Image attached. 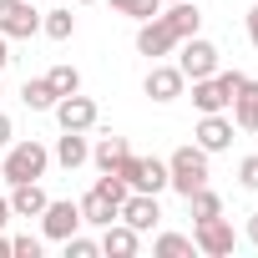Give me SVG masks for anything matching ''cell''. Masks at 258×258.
Listing matches in <instances>:
<instances>
[{
	"instance_id": "obj_18",
	"label": "cell",
	"mask_w": 258,
	"mask_h": 258,
	"mask_svg": "<svg viewBox=\"0 0 258 258\" xmlns=\"http://www.w3.org/2000/svg\"><path fill=\"white\" fill-rule=\"evenodd\" d=\"M76 208H81V223H91V228H106V223H116V203H111L106 192H96V187H91V192H86Z\"/></svg>"
},
{
	"instance_id": "obj_1",
	"label": "cell",
	"mask_w": 258,
	"mask_h": 258,
	"mask_svg": "<svg viewBox=\"0 0 258 258\" xmlns=\"http://www.w3.org/2000/svg\"><path fill=\"white\" fill-rule=\"evenodd\" d=\"M46 167H51V147H41L36 137H26V142H11V147H6L0 177H6L11 187H16V182H41Z\"/></svg>"
},
{
	"instance_id": "obj_36",
	"label": "cell",
	"mask_w": 258,
	"mask_h": 258,
	"mask_svg": "<svg viewBox=\"0 0 258 258\" xmlns=\"http://www.w3.org/2000/svg\"><path fill=\"white\" fill-rule=\"evenodd\" d=\"M253 132H258V111H253Z\"/></svg>"
},
{
	"instance_id": "obj_8",
	"label": "cell",
	"mask_w": 258,
	"mask_h": 258,
	"mask_svg": "<svg viewBox=\"0 0 258 258\" xmlns=\"http://www.w3.org/2000/svg\"><path fill=\"white\" fill-rule=\"evenodd\" d=\"M157 106H167V101H177L182 91H187V76L177 71V61H152V71H147V86H142Z\"/></svg>"
},
{
	"instance_id": "obj_26",
	"label": "cell",
	"mask_w": 258,
	"mask_h": 258,
	"mask_svg": "<svg viewBox=\"0 0 258 258\" xmlns=\"http://www.w3.org/2000/svg\"><path fill=\"white\" fill-rule=\"evenodd\" d=\"M41 248H46V238H36V233H16L11 238V258H41Z\"/></svg>"
},
{
	"instance_id": "obj_12",
	"label": "cell",
	"mask_w": 258,
	"mask_h": 258,
	"mask_svg": "<svg viewBox=\"0 0 258 258\" xmlns=\"http://www.w3.org/2000/svg\"><path fill=\"white\" fill-rule=\"evenodd\" d=\"M192 142L213 157V152H228L233 147V116H223V111H203V121L192 126Z\"/></svg>"
},
{
	"instance_id": "obj_25",
	"label": "cell",
	"mask_w": 258,
	"mask_h": 258,
	"mask_svg": "<svg viewBox=\"0 0 258 258\" xmlns=\"http://www.w3.org/2000/svg\"><path fill=\"white\" fill-rule=\"evenodd\" d=\"M187 213H192V218H218V213H223V198H218L213 187H198V192L187 198Z\"/></svg>"
},
{
	"instance_id": "obj_7",
	"label": "cell",
	"mask_w": 258,
	"mask_h": 258,
	"mask_svg": "<svg viewBox=\"0 0 258 258\" xmlns=\"http://www.w3.org/2000/svg\"><path fill=\"white\" fill-rule=\"evenodd\" d=\"M177 71H182L187 81H203V76H213V71H218V46H213V41H203V36H187V41H177Z\"/></svg>"
},
{
	"instance_id": "obj_37",
	"label": "cell",
	"mask_w": 258,
	"mask_h": 258,
	"mask_svg": "<svg viewBox=\"0 0 258 258\" xmlns=\"http://www.w3.org/2000/svg\"><path fill=\"white\" fill-rule=\"evenodd\" d=\"M162 6H167V0H162Z\"/></svg>"
},
{
	"instance_id": "obj_31",
	"label": "cell",
	"mask_w": 258,
	"mask_h": 258,
	"mask_svg": "<svg viewBox=\"0 0 258 258\" xmlns=\"http://www.w3.org/2000/svg\"><path fill=\"white\" fill-rule=\"evenodd\" d=\"M243 21H248V41H253V46H258V6H253V11H248V16H243Z\"/></svg>"
},
{
	"instance_id": "obj_4",
	"label": "cell",
	"mask_w": 258,
	"mask_h": 258,
	"mask_svg": "<svg viewBox=\"0 0 258 258\" xmlns=\"http://www.w3.org/2000/svg\"><path fill=\"white\" fill-rule=\"evenodd\" d=\"M132 192H162L167 187V162H157V157H137V152H126L116 167H111Z\"/></svg>"
},
{
	"instance_id": "obj_3",
	"label": "cell",
	"mask_w": 258,
	"mask_h": 258,
	"mask_svg": "<svg viewBox=\"0 0 258 258\" xmlns=\"http://www.w3.org/2000/svg\"><path fill=\"white\" fill-rule=\"evenodd\" d=\"M243 81H248L243 71H223V66H218L213 76H203V81H192V106H198V111H228Z\"/></svg>"
},
{
	"instance_id": "obj_15",
	"label": "cell",
	"mask_w": 258,
	"mask_h": 258,
	"mask_svg": "<svg viewBox=\"0 0 258 258\" xmlns=\"http://www.w3.org/2000/svg\"><path fill=\"white\" fill-rule=\"evenodd\" d=\"M162 21H167V31H172L177 41H187V36L203 31V11H198V0H167Z\"/></svg>"
},
{
	"instance_id": "obj_21",
	"label": "cell",
	"mask_w": 258,
	"mask_h": 258,
	"mask_svg": "<svg viewBox=\"0 0 258 258\" xmlns=\"http://www.w3.org/2000/svg\"><path fill=\"white\" fill-rule=\"evenodd\" d=\"M21 101H26L31 111H51L61 96L51 91V81H46V76H36V81H26V86H21Z\"/></svg>"
},
{
	"instance_id": "obj_34",
	"label": "cell",
	"mask_w": 258,
	"mask_h": 258,
	"mask_svg": "<svg viewBox=\"0 0 258 258\" xmlns=\"http://www.w3.org/2000/svg\"><path fill=\"white\" fill-rule=\"evenodd\" d=\"M0 258H11V238L6 233H0Z\"/></svg>"
},
{
	"instance_id": "obj_30",
	"label": "cell",
	"mask_w": 258,
	"mask_h": 258,
	"mask_svg": "<svg viewBox=\"0 0 258 258\" xmlns=\"http://www.w3.org/2000/svg\"><path fill=\"white\" fill-rule=\"evenodd\" d=\"M243 238H248V243L258 248V213H248V228H243Z\"/></svg>"
},
{
	"instance_id": "obj_20",
	"label": "cell",
	"mask_w": 258,
	"mask_h": 258,
	"mask_svg": "<svg viewBox=\"0 0 258 258\" xmlns=\"http://www.w3.org/2000/svg\"><path fill=\"white\" fill-rule=\"evenodd\" d=\"M41 36H51V41H71V36H76V16H71V6H61V11H41Z\"/></svg>"
},
{
	"instance_id": "obj_23",
	"label": "cell",
	"mask_w": 258,
	"mask_h": 258,
	"mask_svg": "<svg viewBox=\"0 0 258 258\" xmlns=\"http://www.w3.org/2000/svg\"><path fill=\"white\" fill-rule=\"evenodd\" d=\"M111 11L126 21H152V16H162V0H111Z\"/></svg>"
},
{
	"instance_id": "obj_9",
	"label": "cell",
	"mask_w": 258,
	"mask_h": 258,
	"mask_svg": "<svg viewBox=\"0 0 258 258\" xmlns=\"http://www.w3.org/2000/svg\"><path fill=\"white\" fill-rule=\"evenodd\" d=\"M116 218L126 228H137V233H152L162 223V203H157V192H126V203L116 208Z\"/></svg>"
},
{
	"instance_id": "obj_38",
	"label": "cell",
	"mask_w": 258,
	"mask_h": 258,
	"mask_svg": "<svg viewBox=\"0 0 258 258\" xmlns=\"http://www.w3.org/2000/svg\"><path fill=\"white\" fill-rule=\"evenodd\" d=\"M0 96H6V91H0Z\"/></svg>"
},
{
	"instance_id": "obj_10",
	"label": "cell",
	"mask_w": 258,
	"mask_h": 258,
	"mask_svg": "<svg viewBox=\"0 0 258 258\" xmlns=\"http://www.w3.org/2000/svg\"><path fill=\"white\" fill-rule=\"evenodd\" d=\"M51 116L61 121V132H91V126H96V101L81 96V91H71V96H61L51 106Z\"/></svg>"
},
{
	"instance_id": "obj_2",
	"label": "cell",
	"mask_w": 258,
	"mask_h": 258,
	"mask_svg": "<svg viewBox=\"0 0 258 258\" xmlns=\"http://www.w3.org/2000/svg\"><path fill=\"white\" fill-rule=\"evenodd\" d=\"M167 187L177 198H192L198 187H208V152L198 142H187V147H177L167 157Z\"/></svg>"
},
{
	"instance_id": "obj_19",
	"label": "cell",
	"mask_w": 258,
	"mask_h": 258,
	"mask_svg": "<svg viewBox=\"0 0 258 258\" xmlns=\"http://www.w3.org/2000/svg\"><path fill=\"white\" fill-rule=\"evenodd\" d=\"M126 152H132V147H126V137H116V132H106V137H96V147H91V162L101 167V172H111Z\"/></svg>"
},
{
	"instance_id": "obj_13",
	"label": "cell",
	"mask_w": 258,
	"mask_h": 258,
	"mask_svg": "<svg viewBox=\"0 0 258 258\" xmlns=\"http://www.w3.org/2000/svg\"><path fill=\"white\" fill-rule=\"evenodd\" d=\"M41 233L51 238V243H66L71 233H81V208L76 203H46V213H41Z\"/></svg>"
},
{
	"instance_id": "obj_32",
	"label": "cell",
	"mask_w": 258,
	"mask_h": 258,
	"mask_svg": "<svg viewBox=\"0 0 258 258\" xmlns=\"http://www.w3.org/2000/svg\"><path fill=\"white\" fill-rule=\"evenodd\" d=\"M11 218H16V213H11V198L0 192V233H6V223H11Z\"/></svg>"
},
{
	"instance_id": "obj_17",
	"label": "cell",
	"mask_w": 258,
	"mask_h": 258,
	"mask_svg": "<svg viewBox=\"0 0 258 258\" xmlns=\"http://www.w3.org/2000/svg\"><path fill=\"white\" fill-rule=\"evenodd\" d=\"M46 203H51V198H46L41 182H16V187H11V213H16V218H41Z\"/></svg>"
},
{
	"instance_id": "obj_5",
	"label": "cell",
	"mask_w": 258,
	"mask_h": 258,
	"mask_svg": "<svg viewBox=\"0 0 258 258\" xmlns=\"http://www.w3.org/2000/svg\"><path fill=\"white\" fill-rule=\"evenodd\" d=\"M192 248L198 253H208V258H228L233 248H238V233H233V223L218 213V218H198L192 223Z\"/></svg>"
},
{
	"instance_id": "obj_16",
	"label": "cell",
	"mask_w": 258,
	"mask_h": 258,
	"mask_svg": "<svg viewBox=\"0 0 258 258\" xmlns=\"http://www.w3.org/2000/svg\"><path fill=\"white\" fill-rule=\"evenodd\" d=\"M51 162H61L66 172L86 167V162H91V142H86V132H61V137H56V152H51Z\"/></svg>"
},
{
	"instance_id": "obj_35",
	"label": "cell",
	"mask_w": 258,
	"mask_h": 258,
	"mask_svg": "<svg viewBox=\"0 0 258 258\" xmlns=\"http://www.w3.org/2000/svg\"><path fill=\"white\" fill-rule=\"evenodd\" d=\"M76 6H96V0H76Z\"/></svg>"
},
{
	"instance_id": "obj_22",
	"label": "cell",
	"mask_w": 258,
	"mask_h": 258,
	"mask_svg": "<svg viewBox=\"0 0 258 258\" xmlns=\"http://www.w3.org/2000/svg\"><path fill=\"white\" fill-rule=\"evenodd\" d=\"M152 253H157V258H192L198 248H192L187 233H157V238H152Z\"/></svg>"
},
{
	"instance_id": "obj_24",
	"label": "cell",
	"mask_w": 258,
	"mask_h": 258,
	"mask_svg": "<svg viewBox=\"0 0 258 258\" xmlns=\"http://www.w3.org/2000/svg\"><path fill=\"white\" fill-rule=\"evenodd\" d=\"M46 81H51V91H56V96L81 91V71H76V66H66V61H61V66H51V71H46Z\"/></svg>"
},
{
	"instance_id": "obj_28",
	"label": "cell",
	"mask_w": 258,
	"mask_h": 258,
	"mask_svg": "<svg viewBox=\"0 0 258 258\" xmlns=\"http://www.w3.org/2000/svg\"><path fill=\"white\" fill-rule=\"evenodd\" d=\"M238 182H243L248 192H258V152H248V157L238 162Z\"/></svg>"
},
{
	"instance_id": "obj_14",
	"label": "cell",
	"mask_w": 258,
	"mask_h": 258,
	"mask_svg": "<svg viewBox=\"0 0 258 258\" xmlns=\"http://www.w3.org/2000/svg\"><path fill=\"white\" fill-rule=\"evenodd\" d=\"M96 243H101V253H106V258H137L142 233H137V228H126V223L116 218V223H106V228H101V238H96Z\"/></svg>"
},
{
	"instance_id": "obj_6",
	"label": "cell",
	"mask_w": 258,
	"mask_h": 258,
	"mask_svg": "<svg viewBox=\"0 0 258 258\" xmlns=\"http://www.w3.org/2000/svg\"><path fill=\"white\" fill-rule=\"evenodd\" d=\"M0 36H6V41H31V36H41L36 0H0Z\"/></svg>"
},
{
	"instance_id": "obj_27",
	"label": "cell",
	"mask_w": 258,
	"mask_h": 258,
	"mask_svg": "<svg viewBox=\"0 0 258 258\" xmlns=\"http://www.w3.org/2000/svg\"><path fill=\"white\" fill-rule=\"evenodd\" d=\"M61 248H66V258H96V253H101V243H96V238H86V233H71Z\"/></svg>"
},
{
	"instance_id": "obj_33",
	"label": "cell",
	"mask_w": 258,
	"mask_h": 258,
	"mask_svg": "<svg viewBox=\"0 0 258 258\" xmlns=\"http://www.w3.org/2000/svg\"><path fill=\"white\" fill-rule=\"evenodd\" d=\"M6 66H11V41L0 36V71H6Z\"/></svg>"
},
{
	"instance_id": "obj_11",
	"label": "cell",
	"mask_w": 258,
	"mask_h": 258,
	"mask_svg": "<svg viewBox=\"0 0 258 258\" xmlns=\"http://www.w3.org/2000/svg\"><path fill=\"white\" fill-rule=\"evenodd\" d=\"M177 51V36L167 31V21L162 16H152V21H137V56H147V61H162V56H172Z\"/></svg>"
},
{
	"instance_id": "obj_29",
	"label": "cell",
	"mask_w": 258,
	"mask_h": 258,
	"mask_svg": "<svg viewBox=\"0 0 258 258\" xmlns=\"http://www.w3.org/2000/svg\"><path fill=\"white\" fill-rule=\"evenodd\" d=\"M11 142H16V126H11V116H6V111H0V152H6Z\"/></svg>"
}]
</instances>
